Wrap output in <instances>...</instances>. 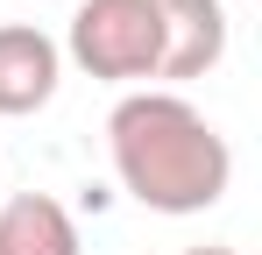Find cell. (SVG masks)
<instances>
[{
	"mask_svg": "<svg viewBox=\"0 0 262 255\" xmlns=\"http://www.w3.org/2000/svg\"><path fill=\"white\" fill-rule=\"evenodd\" d=\"M106 156L114 177L142 213H163V220H191V213H213L234 184V149L184 92L163 85H142L121 92L114 114H106Z\"/></svg>",
	"mask_w": 262,
	"mask_h": 255,
	"instance_id": "6da1fadb",
	"label": "cell"
},
{
	"mask_svg": "<svg viewBox=\"0 0 262 255\" xmlns=\"http://www.w3.org/2000/svg\"><path fill=\"white\" fill-rule=\"evenodd\" d=\"M85 78L99 85H142L163 64V29H156V0H78L71 36L57 42Z\"/></svg>",
	"mask_w": 262,
	"mask_h": 255,
	"instance_id": "7a4b0ae2",
	"label": "cell"
},
{
	"mask_svg": "<svg viewBox=\"0 0 262 255\" xmlns=\"http://www.w3.org/2000/svg\"><path fill=\"white\" fill-rule=\"evenodd\" d=\"M64 85V50L36 22H0V121L43 114Z\"/></svg>",
	"mask_w": 262,
	"mask_h": 255,
	"instance_id": "3957f363",
	"label": "cell"
},
{
	"mask_svg": "<svg viewBox=\"0 0 262 255\" xmlns=\"http://www.w3.org/2000/svg\"><path fill=\"white\" fill-rule=\"evenodd\" d=\"M156 29H163V64H156L163 92H177L184 78H206L227 57V7L220 0H156Z\"/></svg>",
	"mask_w": 262,
	"mask_h": 255,
	"instance_id": "277c9868",
	"label": "cell"
},
{
	"mask_svg": "<svg viewBox=\"0 0 262 255\" xmlns=\"http://www.w3.org/2000/svg\"><path fill=\"white\" fill-rule=\"evenodd\" d=\"M0 255H78V220L50 192H14L0 206Z\"/></svg>",
	"mask_w": 262,
	"mask_h": 255,
	"instance_id": "5b68a950",
	"label": "cell"
},
{
	"mask_svg": "<svg viewBox=\"0 0 262 255\" xmlns=\"http://www.w3.org/2000/svg\"><path fill=\"white\" fill-rule=\"evenodd\" d=\"M184 255H241V248H184Z\"/></svg>",
	"mask_w": 262,
	"mask_h": 255,
	"instance_id": "8992f818",
	"label": "cell"
}]
</instances>
